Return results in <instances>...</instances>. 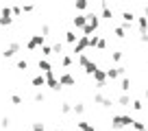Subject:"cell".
Here are the masks:
<instances>
[{
  "mask_svg": "<svg viewBox=\"0 0 148 131\" xmlns=\"http://www.w3.org/2000/svg\"><path fill=\"white\" fill-rule=\"evenodd\" d=\"M11 22H13V11H11V7H2V11H0V26H9Z\"/></svg>",
  "mask_w": 148,
  "mask_h": 131,
  "instance_id": "cell-1",
  "label": "cell"
},
{
  "mask_svg": "<svg viewBox=\"0 0 148 131\" xmlns=\"http://www.w3.org/2000/svg\"><path fill=\"white\" fill-rule=\"evenodd\" d=\"M94 103L100 105V107H105V109H109L111 105H113V98H109V96H105V94L96 92V94H94Z\"/></svg>",
  "mask_w": 148,
  "mask_h": 131,
  "instance_id": "cell-2",
  "label": "cell"
},
{
  "mask_svg": "<svg viewBox=\"0 0 148 131\" xmlns=\"http://www.w3.org/2000/svg\"><path fill=\"white\" fill-rule=\"evenodd\" d=\"M46 85H48L50 90H55V92H59V90H61V83H59V79H57L55 70L46 72Z\"/></svg>",
  "mask_w": 148,
  "mask_h": 131,
  "instance_id": "cell-3",
  "label": "cell"
},
{
  "mask_svg": "<svg viewBox=\"0 0 148 131\" xmlns=\"http://www.w3.org/2000/svg\"><path fill=\"white\" fill-rule=\"evenodd\" d=\"M59 83H61V88H72V85H76V79L72 77V72H61Z\"/></svg>",
  "mask_w": 148,
  "mask_h": 131,
  "instance_id": "cell-4",
  "label": "cell"
},
{
  "mask_svg": "<svg viewBox=\"0 0 148 131\" xmlns=\"http://www.w3.org/2000/svg\"><path fill=\"white\" fill-rule=\"evenodd\" d=\"M107 70H96L94 72V83H96V88H105L107 85Z\"/></svg>",
  "mask_w": 148,
  "mask_h": 131,
  "instance_id": "cell-5",
  "label": "cell"
},
{
  "mask_svg": "<svg viewBox=\"0 0 148 131\" xmlns=\"http://www.w3.org/2000/svg\"><path fill=\"white\" fill-rule=\"evenodd\" d=\"M20 48H22V46H20V42H11L9 46L2 50V57H5V59H11L15 52H20Z\"/></svg>",
  "mask_w": 148,
  "mask_h": 131,
  "instance_id": "cell-6",
  "label": "cell"
},
{
  "mask_svg": "<svg viewBox=\"0 0 148 131\" xmlns=\"http://www.w3.org/2000/svg\"><path fill=\"white\" fill-rule=\"evenodd\" d=\"M37 46H44V35H42V33H39V35H31V39L26 42L28 50H35Z\"/></svg>",
  "mask_w": 148,
  "mask_h": 131,
  "instance_id": "cell-7",
  "label": "cell"
},
{
  "mask_svg": "<svg viewBox=\"0 0 148 131\" xmlns=\"http://www.w3.org/2000/svg\"><path fill=\"white\" fill-rule=\"evenodd\" d=\"M72 24H74V28H81V31H83V28L87 26V13H76L72 18Z\"/></svg>",
  "mask_w": 148,
  "mask_h": 131,
  "instance_id": "cell-8",
  "label": "cell"
},
{
  "mask_svg": "<svg viewBox=\"0 0 148 131\" xmlns=\"http://www.w3.org/2000/svg\"><path fill=\"white\" fill-rule=\"evenodd\" d=\"M87 46H89V37L81 35V39L76 42V46H74V52H76V55H85V48Z\"/></svg>",
  "mask_w": 148,
  "mask_h": 131,
  "instance_id": "cell-9",
  "label": "cell"
},
{
  "mask_svg": "<svg viewBox=\"0 0 148 131\" xmlns=\"http://www.w3.org/2000/svg\"><path fill=\"white\" fill-rule=\"evenodd\" d=\"M137 33L139 35H146L148 33V18H144V15L137 18Z\"/></svg>",
  "mask_w": 148,
  "mask_h": 131,
  "instance_id": "cell-10",
  "label": "cell"
},
{
  "mask_svg": "<svg viewBox=\"0 0 148 131\" xmlns=\"http://www.w3.org/2000/svg\"><path fill=\"white\" fill-rule=\"evenodd\" d=\"M100 18H105V20H111V18H113V9H111L107 2H100Z\"/></svg>",
  "mask_w": 148,
  "mask_h": 131,
  "instance_id": "cell-11",
  "label": "cell"
},
{
  "mask_svg": "<svg viewBox=\"0 0 148 131\" xmlns=\"http://www.w3.org/2000/svg\"><path fill=\"white\" fill-rule=\"evenodd\" d=\"M111 129H116V131H120V129H126V127H124V122H122V116H120V114L111 118Z\"/></svg>",
  "mask_w": 148,
  "mask_h": 131,
  "instance_id": "cell-12",
  "label": "cell"
},
{
  "mask_svg": "<svg viewBox=\"0 0 148 131\" xmlns=\"http://www.w3.org/2000/svg\"><path fill=\"white\" fill-rule=\"evenodd\" d=\"M87 24H89V26H94V28H98V26H100V15H96L94 11H92V13H87Z\"/></svg>",
  "mask_w": 148,
  "mask_h": 131,
  "instance_id": "cell-13",
  "label": "cell"
},
{
  "mask_svg": "<svg viewBox=\"0 0 148 131\" xmlns=\"http://www.w3.org/2000/svg\"><path fill=\"white\" fill-rule=\"evenodd\" d=\"M76 129H79V131H96V125L85 122V120H79V122H76Z\"/></svg>",
  "mask_w": 148,
  "mask_h": 131,
  "instance_id": "cell-14",
  "label": "cell"
},
{
  "mask_svg": "<svg viewBox=\"0 0 148 131\" xmlns=\"http://www.w3.org/2000/svg\"><path fill=\"white\" fill-rule=\"evenodd\" d=\"M81 39V35H76L74 31H65V42L72 44V46H76V42Z\"/></svg>",
  "mask_w": 148,
  "mask_h": 131,
  "instance_id": "cell-15",
  "label": "cell"
},
{
  "mask_svg": "<svg viewBox=\"0 0 148 131\" xmlns=\"http://www.w3.org/2000/svg\"><path fill=\"white\" fill-rule=\"evenodd\" d=\"M31 83H33V88H44V85H46V74H37V77H33Z\"/></svg>",
  "mask_w": 148,
  "mask_h": 131,
  "instance_id": "cell-16",
  "label": "cell"
},
{
  "mask_svg": "<svg viewBox=\"0 0 148 131\" xmlns=\"http://www.w3.org/2000/svg\"><path fill=\"white\" fill-rule=\"evenodd\" d=\"M37 68H39V70H44V74H46V72L52 70V63H50L48 59H39V61H37Z\"/></svg>",
  "mask_w": 148,
  "mask_h": 131,
  "instance_id": "cell-17",
  "label": "cell"
},
{
  "mask_svg": "<svg viewBox=\"0 0 148 131\" xmlns=\"http://www.w3.org/2000/svg\"><path fill=\"white\" fill-rule=\"evenodd\" d=\"M120 90H122V94H129V90H131V79L129 77H122L120 79Z\"/></svg>",
  "mask_w": 148,
  "mask_h": 131,
  "instance_id": "cell-18",
  "label": "cell"
},
{
  "mask_svg": "<svg viewBox=\"0 0 148 131\" xmlns=\"http://www.w3.org/2000/svg\"><path fill=\"white\" fill-rule=\"evenodd\" d=\"M118 105H122V107H129V105H133V101L129 98V94H120V96H118Z\"/></svg>",
  "mask_w": 148,
  "mask_h": 131,
  "instance_id": "cell-19",
  "label": "cell"
},
{
  "mask_svg": "<svg viewBox=\"0 0 148 131\" xmlns=\"http://www.w3.org/2000/svg\"><path fill=\"white\" fill-rule=\"evenodd\" d=\"M133 20H137V15H135L133 13V11H129V9H126V11H122V22H133Z\"/></svg>",
  "mask_w": 148,
  "mask_h": 131,
  "instance_id": "cell-20",
  "label": "cell"
},
{
  "mask_svg": "<svg viewBox=\"0 0 148 131\" xmlns=\"http://www.w3.org/2000/svg\"><path fill=\"white\" fill-rule=\"evenodd\" d=\"M72 112H74V105L68 103V101H63V103H61V114H63V116H68V114H72Z\"/></svg>",
  "mask_w": 148,
  "mask_h": 131,
  "instance_id": "cell-21",
  "label": "cell"
},
{
  "mask_svg": "<svg viewBox=\"0 0 148 131\" xmlns=\"http://www.w3.org/2000/svg\"><path fill=\"white\" fill-rule=\"evenodd\" d=\"M96 70H100V68H98V63H96V61H89V63H87V68H85V74L94 77V72H96Z\"/></svg>",
  "mask_w": 148,
  "mask_h": 131,
  "instance_id": "cell-22",
  "label": "cell"
},
{
  "mask_svg": "<svg viewBox=\"0 0 148 131\" xmlns=\"http://www.w3.org/2000/svg\"><path fill=\"white\" fill-rule=\"evenodd\" d=\"M74 7H76V11H87L89 2H87V0H76V5H74Z\"/></svg>",
  "mask_w": 148,
  "mask_h": 131,
  "instance_id": "cell-23",
  "label": "cell"
},
{
  "mask_svg": "<svg viewBox=\"0 0 148 131\" xmlns=\"http://www.w3.org/2000/svg\"><path fill=\"white\" fill-rule=\"evenodd\" d=\"M74 114H76V116H83L85 114V103H81V101L74 103Z\"/></svg>",
  "mask_w": 148,
  "mask_h": 131,
  "instance_id": "cell-24",
  "label": "cell"
},
{
  "mask_svg": "<svg viewBox=\"0 0 148 131\" xmlns=\"http://www.w3.org/2000/svg\"><path fill=\"white\" fill-rule=\"evenodd\" d=\"M42 55H44V59L50 57V55H55V52H52V44H44L42 46Z\"/></svg>",
  "mask_w": 148,
  "mask_h": 131,
  "instance_id": "cell-25",
  "label": "cell"
},
{
  "mask_svg": "<svg viewBox=\"0 0 148 131\" xmlns=\"http://www.w3.org/2000/svg\"><path fill=\"white\" fill-rule=\"evenodd\" d=\"M52 52L63 57V44H61V42H55V44H52Z\"/></svg>",
  "mask_w": 148,
  "mask_h": 131,
  "instance_id": "cell-26",
  "label": "cell"
},
{
  "mask_svg": "<svg viewBox=\"0 0 148 131\" xmlns=\"http://www.w3.org/2000/svg\"><path fill=\"white\" fill-rule=\"evenodd\" d=\"M122 57H124V55H122V50H113V52H111V61H113V63H120Z\"/></svg>",
  "mask_w": 148,
  "mask_h": 131,
  "instance_id": "cell-27",
  "label": "cell"
},
{
  "mask_svg": "<svg viewBox=\"0 0 148 131\" xmlns=\"http://www.w3.org/2000/svg\"><path fill=\"white\" fill-rule=\"evenodd\" d=\"M89 61H92V59H89L87 55H79V66H81V68H83V70H85V68H87V63H89Z\"/></svg>",
  "mask_w": 148,
  "mask_h": 131,
  "instance_id": "cell-28",
  "label": "cell"
},
{
  "mask_svg": "<svg viewBox=\"0 0 148 131\" xmlns=\"http://www.w3.org/2000/svg\"><path fill=\"white\" fill-rule=\"evenodd\" d=\"M113 33H116L118 39H124V37H126V31H124L122 26H116V28H113Z\"/></svg>",
  "mask_w": 148,
  "mask_h": 131,
  "instance_id": "cell-29",
  "label": "cell"
},
{
  "mask_svg": "<svg viewBox=\"0 0 148 131\" xmlns=\"http://www.w3.org/2000/svg\"><path fill=\"white\" fill-rule=\"evenodd\" d=\"M122 122H124V127H133L135 118H133V116H129V114H124V116H122Z\"/></svg>",
  "mask_w": 148,
  "mask_h": 131,
  "instance_id": "cell-30",
  "label": "cell"
},
{
  "mask_svg": "<svg viewBox=\"0 0 148 131\" xmlns=\"http://www.w3.org/2000/svg\"><path fill=\"white\" fill-rule=\"evenodd\" d=\"M15 68H18V70H28V61H26V59H18Z\"/></svg>",
  "mask_w": 148,
  "mask_h": 131,
  "instance_id": "cell-31",
  "label": "cell"
},
{
  "mask_svg": "<svg viewBox=\"0 0 148 131\" xmlns=\"http://www.w3.org/2000/svg\"><path fill=\"white\" fill-rule=\"evenodd\" d=\"M61 66H63V68H70V66H72V57L63 55V57H61Z\"/></svg>",
  "mask_w": 148,
  "mask_h": 131,
  "instance_id": "cell-32",
  "label": "cell"
},
{
  "mask_svg": "<svg viewBox=\"0 0 148 131\" xmlns=\"http://www.w3.org/2000/svg\"><path fill=\"white\" fill-rule=\"evenodd\" d=\"M33 101H35V103H44V101H46L44 92H35V94H33Z\"/></svg>",
  "mask_w": 148,
  "mask_h": 131,
  "instance_id": "cell-33",
  "label": "cell"
},
{
  "mask_svg": "<svg viewBox=\"0 0 148 131\" xmlns=\"http://www.w3.org/2000/svg\"><path fill=\"white\" fill-rule=\"evenodd\" d=\"M131 107H133L135 112H142V109H144V103H142V101H139V98H135V101H133V105H131Z\"/></svg>",
  "mask_w": 148,
  "mask_h": 131,
  "instance_id": "cell-34",
  "label": "cell"
},
{
  "mask_svg": "<svg viewBox=\"0 0 148 131\" xmlns=\"http://www.w3.org/2000/svg\"><path fill=\"white\" fill-rule=\"evenodd\" d=\"M31 129L33 131H46V127H44V122H33Z\"/></svg>",
  "mask_w": 148,
  "mask_h": 131,
  "instance_id": "cell-35",
  "label": "cell"
},
{
  "mask_svg": "<svg viewBox=\"0 0 148 131\" xmlns=\"http://www.w3.org/2000/svg\"><path fill=\"white\" fill-rule=\"evenodd\" d=\"M133 129H135V131H144V129H146V125H144L142 120H135V122H133Z\"/></svg>",
  "mask_w": 148,
  "mask_h": 131,
  "instance_id": "cell-36",
  "label": "cell"
},
{
  "mask_svg": "<svg viewBox=\"0 0 148 131\" xmlns=\"http://www.w3.org/2000/svg\"><path fill=\"white\" fill-rule=\"evenodd\" d=\"M0 127H2V129H7V127H11V118H2V120H0Z\"/></svg>",
  "mask_w": 148,
  "mask_h": 131,
  "instance_id": "cell-37",
  "label": "cell"
},
{
  "mask_svg": "<svg viewBox=\"0 0 148 131\" xmlns=\"http://www.w3.org/2000/svg\"><path fill=\"white\" fill-rule=\"evenodd\" d=\"M96 48H98V50H105V48H107V39L100 37V39H98V46H96Z\"/></svg>",
  "mask_w": 148,
  "mask_h": 131,
  "instance_id": "cell-38",
  "label": "cell"
},
{
  "mask_svg": "<svg viewBox=\"0 0 148 131\" xmlns=\"http://www.w3.org/2000/svg\"><path fill=\"white\" fill-rule=\"evenodd\" d=\"M11 103H13V105H22V96L13 94V96H11Z\"/></svg>",
  "mask_w": 148,
  "mask_h": 131,
  "instance_id": "cell-39",
  "label": "cell"
},
{
  "mask_svg": "<svg viewBox=\"0 0 148 131\" xmlns=\"http://www.w3.org/2000/svg\"><path fill=\"white\" fill-rule=\"evenodd\" d=\"M11 11H13L15 18H20V15H22V7H11Z\"/></svg>",
  "mask_w": 148,
  "mask_h": 131,
  "instance_id": "cell-40",
  "label": "cell"
},
{
  "mask_svg": "<svg viewBox=\"0 0 148 131\" xmlns=\"http://www.w3.org/2000/svg\"><path fill=\"white\" fill-rule=\"evenodd\" d=\"M48 33H50V24H42V35L46 37Z\"/></svg>",
  "mask_w": 148,
  "mask_h": 131,
  "instance_id": "cell-41",
  "label": "cell"
},
{
  "mask_svg": "<svg viewBox=\"0 0 148 131\" xmlns=\"http://www.w3.org/2000/svg\"><path fill=\"white\" fill-rule=\"evenodd\" d=\"M31 11H35V7H33V5H26V7H22V13H31Z\"/></svg>",
  "mask_w": 148,
  "mask_h": 131,
  "instance_id": "cell-42",
  "label": "cell"
},
{
  "mask_svg": "<svg viewBox=\"0 0 148 131\" xmlns=\"http://www.w3.org/2000/svg\"><path fill=\"white\" fill-rule=\"evenodd\" d=\"M139 44H148V33L146 35H139Z\"/></svg>",
  "mask_w": 148,
  "mask_h": 131,
  "instance_id": "cell-43",
  "label": "cell"
},
{
  "mask_svg": "<svg viewBox=\"0 0 148 131\" xmlns=\"http://www.w3.org/2000/svg\"><path fill=\"white\" fill-rule=\"evenodd\" d=\"M144 18H148V7H144Z\"/></svg>",
  "mask_w": 148,
  "mask_h": 131,
  "instance_id": "cell-44",
  "label": "cell"
},
{
  "mask_svg": "<svg viewBox=\"0 0 148 131\" xmlns=\"http://www.w3.org/2000/svg\"><path fill=\"white\" fill-rule=\"evenodd\" d=\"M144 96H146V101H148V88H144Z\"/></svg>",
  "mask_w": 148,
  "mask_h": 131,
  "instance_id": "cell-45",
  "label": "cell"
},
{
  "mask_svg": "<svg viewBox=\"0 0 148 131\" xmlns=\"http://www.w3.org/2000/svg\"><path fill=\"white\" fill-rule=\"evenodd\" d=\"M144 131H148V129H144Z\"/></svg>",
  "mask_w": 148,
  "mask_h": 131,
  "instance_id": "cell-46",
  "label": "cell"
}]
</instances>
